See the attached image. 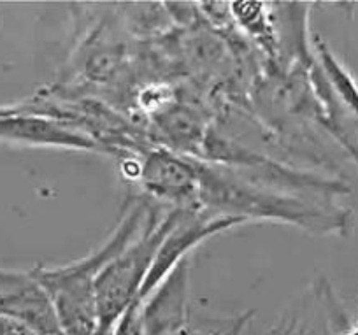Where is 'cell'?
I'll return each instance as SVG.
<instances>
[{
	"mask_svg": "<svg viewBox=\"0 0 358 335\" xmlns=\"http://www.w3.org/2000/svg\"><path fill=\"white\" fill-rule=\"evenodd\" d=\"M155 211L137 202L123 216L108 243L83 260L64 267H37L32 274L53 304L64 335H99L95 279L99 272L143 234Z\"/></svg>",
	"mask_w": 358,
	"mask_h": 335,
	"instance_id": "cell-1",
	"label": "cell"
},
{
	"mask_svg": "<svg viewBox=\"0 0 358 335\" xmlns=\"http://www.w3.org/2000/svg\"><path fill=\"white\" fill-rule=\"evenodd\" d=\"M199 202L202 213L250 220H280L304 227L306 230H327L332 216L297 197L268 192L225 167L197 162Z\"/></svg>",
	"mask_w": 358,
	"mask_h": 335,
	"instance_id": "cell-2",
	"label": "cell"
},
{
	"mask_svg": "<svg viewBox=\"0 0 358 335\" xmlns=\"http://www.w3.org/2000/svg\"><path fill=\"white\" fill-rule=\"evenodd\" d=\"M178 214L179 209H169L165 214L155 211L143 234L99 272L95 279L99 335H111L122 314L137 300L151 262Z\"/></svg>",
	"mask_w": 358,
	"mask_h": 335,
	"instance_id": "cell-3",
	"label": "cell"
},
{
	"mask_svg": "<svg viewBox=\"0 0 358 335\" xmlns=\"http://www.w3.org/2000/svg\"><path fill=\"white\" fill-rule=\"evenodd\" d=\"M244 220L234 216H223V214L197 213V211L179 209L174 225L167 232L165 239L162 241L153 262H151L150 272L144 279L143 286L137 299L144 300L176 267L183 260L194 248L204 243L209 237L220 232L241 225Z\"/></svg>",
	"mask_w": 358,
	"mask_h": 335,
	"instance_id": "cell-4",
	"label": "cell"
},
{
	"mask_svg": "<svg viewBox=\"0 0 358 335\" xmlns=\"http://www.w3.org/2000/svg\"><path fill=\"white\" fill-rule=\"evenodd\" d=\"M139 181L153 199L171 206V209L201 211L199 202L197 162L183 158L174 151L153 150L139 169Z\"/></svg>",
	"mask_w": 358,
	"mask_h": 335,
	"instance_id": "cell-5",
	"label": "cell"
},
{
	"mask_svg": "<svg viewBox=\"0 0 358 335\" xmlns=\"http://www.w3.org/2000/svg\"><path fill=\"white\" fill-rule=\"evenodd\" d=\"M0 141L29 146L99 150V143L92 136L72 127L67 120L32 113L29 104L8 107L0 113Z\"/></svg>",
	"mask_w": 358,
	"mask_h": 335,
	"instance_id": "cell-6",
	"label": "cell"
},
{
	"mask_svg": "<svg viewBox=\"0 0 358 335\" xmlns=\"http://www.w3.org/2000/svg\"><path fill=\"white\" fill-rule=\"evenodd\" d=\"M0 314L29 325L39 335H64L53 304L32 272L0 271Z\"/></svg>",
	"mask_w": 358,
	"mask_h": 335,
	"instance_id": "cell-7",
	"label": "cell"
},
{
	"mask_svg": "<svg viewBox=\"0 0 358 335\" xmlns=\"http://www.w3.org/2000/svg\"><path fill=\"white\" fill-rule=\"evenodd\" d=\"M188 286L190 262L187 258L143 300L144 335L188 334Z\"/></svg>",
	"mask_w": 358,
	"mask_h": 335,
	"instance_id": "cell-8",
	"label": "cell"
},
{
	"mask_svg": "<svg viewBox=\"0 0 358 335\" xmlns=\"http://www.w3.org/2000/svg\"><path fill=\"white\" fill-rule=\"evenodd\" d=\"M158 125L178 150H199L201 141L204 139L201 122L188 115L187 111H169L162 116Z\"/></svg>",
	"mask_w": 358,
	"mask_h": 335,
	"instance_id": "cell-9",
	"label": "cell"
},
{
	"mask_svg": "<svg viewBox=\"0 0 358 335\" xmlns=\"http://www.w3.org/2000/svg\"><path fill=\"white\" fill-rule=\"evenodd\" d=\"M264 8L265 6L260 2H234L230 4V9H232L230 13L234 15L236 22L243 29H246L248 34H251L255 39L264 44V48L271 51L274 44L273 27L265 20Z\"/></svg>",
	"mask_w": 358,
	"mask_h": 335,
	"instance_id": "cell-10",
	"label": "cell"
},
{
	"mask_svg": "<svg viewBox=\"0 0 358 335\" xmlns=\"http://www.w3.org/2000/svg\"><path fill=\"white\" fill-rule=\"evenodd\" d=\"M141 307H143V300L139 299L130 304L129 309L122 314L118 323L115 325L111 335H144L143 320H141Z\"/></svg>",
	"mask_w": 358,
	"mask_h": 335,
	"instance_id": "cell-11",
	"label": "cell"
},
{
	"mask_svg": "<svg viewBox=\"0 0 358 335\" xmlns=\"http://www.w3.org/2000/svg\"><path fill=\"white\" fill-rule=\"evenodd\" d=\"M0 335H39L29 325L0 314Z\"/></svg>",
	"mask_w": 358,
	"mask_h": 335,
	"instance_id": "cell-12",
	"label": "cell"
},
{
	"mask_svg": "<svg viewBox=\"0 0 358 335\" xmlns=\"http://www.w3.org/2000/svg\"><path fill=\"white\" fill-rule=\"evenodd\" d=\"M6 109H8V107H0V113H4Z\"/></svg>",
	"mask_w": 358,
	"mask_h": 335,
	"instance_id": "cell-13",
	"label": "cell"
}]
</instances>
